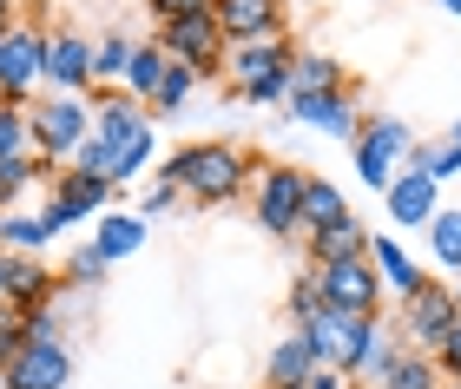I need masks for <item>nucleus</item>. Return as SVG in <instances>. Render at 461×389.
Wrapping results in <instances>:
<instances>
[{
    "instance_id": "obj_46",
    "label": "nucleus",
    "mask_w": 461,
    "mask_h": 389,
    "mask_svg": "<svg viewBox=\"0 0 461 389\" xmlns=\"http://www.w3.org/2000/svg\"><path fill=\"white\" fill-rule=\"evenodd\" d=\"M442 7H448V14H455V20H461V0H442Z\"/></svg>"
},
{
    "instance_id": "obj_30",
    "label": "nucleus",
    "mask_w": 461,
    "mask_h": 389,
    "mask_svg": "<svg viewBox=\"0 0 461 389\" xmlns=\"http://www.w3.org/2000/svg\"><path fill=\"white\" fill-rule=\"evenodd\" d=\"M113 264L99 258V244H73V258L59 264V291H99Z\"/></svg>"
},
{
    "instance_id": "obj_32",
    "label": "nucleus",
    "mask_w": 461,
    "mask_h": 389,
    "mask_svg": "<svg viewBox=\"0 0 461 389\" xmlns=\"http://www.w3.org/2000/svg\"><path fill=\"white\" fill-rule=\"evenodd\" d=\"M33 106V99H27ZM27 106H0V166L7 158H33V119H27Z\"/></svg>"
},
{
    "instance_id": "obj_48",
    "label": "nucleus",
    "mask_w": 461,
    "mask_h": 389,
    "mask_svg": "<svg viewBox=\"0 0 461 389\" xmlns=\"http://www.w3.org/2000/svg\"><path fill=\"white\" fill-rule=\"evenodd\" d=\"M442 389H461V383H442Z\"/></svg>"
},
{
    "instance_id": "obj_17",
    "label": "nucleus",
    "mask_w": 461,
    "mask_h": 389,
    "mask_svg": "<svg viewBox=\"0 0 461 389\" xmlns=\"http://www.w3.org/2000/svg\"><path fill=\"white\" fill-rule=\"evenodd\" d=\"M59 297V271L47 258H7V297H0V311H40V303Z\"/></svg>"
},
{
    "instance_id": "obj_27",
    "label": "nucleus",
    "mask_w": 461,
    "mask_h": 389,
    "mask_svg": "<svg viewBox=\"0 0 461 389\" xmlns=\"http://www.w3.org/2000/svg\"><path fill=\"white\" fill-rule=\"evenodd\" d=\"M429 251H435V271L461 277V204H442L429 218Z\"/></svg>"
},
{
    "instance_id": "obj_18",
    "label": "nucleus",
    "mask_w": 461,
    "mask_h": 389,
    "mask_svg": "<svg viewBox=\"0 0 461 389\" xmlns=\"http://www.w3.org/2000/svg\"><path fill=\"white\" fill-rule=\"evenodd\" d=\"M383 212H389V224H422L429 231V218L442 212V185H429L422 172H395V185L383 192Z\"/></svg>"
},
{
    "instance_id": "obj_25",
    "label": "nucleus",
    "mask_w": 461,
    "mask_h": 389,
    "mask_svg": "<svg viewBox=\"0 0 461 389\" xmlns=\"http://www.w3.org/2000/svg\"><path fill=\"white\" fill-rule=\"evenodd\" d=\"M337 86H349L343 59L317 53V47H297V59H290V99H297V93H337Z\"/></svg>"
},
{
    "instance_id": "obj_15",
    "label": "nucleus",
    "mask_w": 461,
    "mask_h": 389,
    "mask_svg": "<svg viewBox=\"0 0 461 389\" xmlns=\"http://www.w3.org/2000/svg\"><path fill=\"white\" fill-rule=\"evenodd\" d=\"M290 119H303L310 132H330V139H356V126H363L349 86H337V93H297V99H290Z\"/></svg>"
},
{
    "instance_id": "obj_20",
    "label": "nucleus",
    "mask_w": 461,
    "mask_h": 389,
    "mask_svg": "<svg viewBox=\"0 0 461 389\" xmlns=\"http://www.w3.org/2000/svg\"><path fill=\"white\" fill-rule=\"evenodd\" d=\"M145 231H152V218H139V212H99L93 218V244H99V258H106V264L139 258L145 251Z\"/></svg>"
},
{
    "instance_id": "obj_14",
    "label": "nucleus",
    "mask_w": 461,
    "mask_h": 389,
    "mask_svg": "<svg viewBox=\"0 0 461 389\" xmlns=\"http://www.w3.org/2000/svg\"><path fill=\"white\" fill-rule=\"evenodd\" d=\"M47 86L53 93H86L93 86V40L86 33H73V27L47 33Z\"/></svg>"
},
{
    "instance_id": "obj_41",
    "label": "nucleus",
    "mask_w": 461,
    "mask_h": 389,
    "mask_svg": "<svg viewBox=\"0 0 461 389\" xmlns=\"http://www.w3.org/2000/svg\"><path fill=\"white\" fill-rule=\"evenodd\" d=\"M435 363H442V383H461V323L448 330V343L435 350Z\"/></svg>"
},
{
    "instance_id": "obj_42",
    "label": "nucleus",
    "mask_w": 461,
    "mask_h": 389,
    "mask_svg": "<svg viewBox=\"0 0 461 389\" xmlns=\"http://www.w3.org/2000/svg\"><path fill=\"white\" fill-rule=\"evenodd\" d=\"M172 204H178V192H172V185H152V192H145V204H139V218H165Z\"/></svg>"
},
{
    "instance_id": "obj_11",
    "label": "nucleus",
    "mask_w": 461,
    "mask_h": 389,
    "mask_svg": "<svg viewBox=\"0 0 461 389\" xmlns=\"http://www.w3.org/2000/svg\"><path fill=\"white\" fill-rule=\"evenodd\" d=\"M67 383H73V343H27L0 370V389H67Z\"/></svg>"
},
{
    "instance_id": "obj_4",
    "label": "nucleus",
    "mask_w": 461,
    "mask_h": 389,
    "mask_svg": "<svg viewBox=\"0 0 461 389\" xmlns=\"http://www.w3.org/2000/svg\"><path fill=\"white\" fill-rule=\"evenodd\" d=\"M461 323V303H455V291L442 277H429L415 297H402V311H395V337L409 343V350H422V357H435L448 343V330Z\"/></svg>"
},
{
    "instance_id": "obj_12",
    "label": "nucleus",
    "mask_w": 461,
    "mask_h": 389,
    "mask_svg": "<svg viewBox=\"0 0 461 389\" xmlns=\"http://www.w3.org/2000/svg\"><path fill=\"white\" fill-rule=\"evenodd\" d=\"M113 204V185H99V178H79V172H53V198H47V218L59 224V238L73 231V224H93L99 212Z\"/></svg>"
},
{
    "instance_id": "obj_26",
    "label": "nucleus",
    "mask_w": 461,
    "mask_h": 389,
    "mask_svg": "<svg viewBox=\"0 0 461 389\" xmlns=\"http://www.w3.org/2000/svg\"><path fill=\"white\" fill-rule=\"evenodd\" d=\"M165 73H172V53H165L158 40H139V47H132V67H125V93H132L139 106H152V93H158Z\"/></svg>"
},
{
    "instance_id": "obj_49",
    "label": "nucleus",
    "mask_w": 461,
    "mask_h": 389,
    "mask_svg": "<svg viewBox=\"0 0 461 389\" xmlns=\"http://www.w3.org/2000/svg\"><path fill=\"white\" fill-rule=\"evenodd\" d=\"M0 370H7V363H0Z\"/></svg>"
},
{
    "instance_id": "obj_5",
    "label": "nucleus",
    "mask_w": 461,
    "mask_h": 389,
    "mask_svg": "<svg viewBox=\"0 0 461 389\" xmlns=\"http://www.w3.org/2000/svg\"><path fill=\"white\" fill-rule=\"evenodd\" d=\"M310 277H317L323 311H343V317H383V277L369 271V258L310 264Z\"/></svg>"
},
{
    "instance_id": "obj_33",
    "label": "nucleus",
    "mask_w": 461,
    "mask_h": 389,
    "mask_svg": "<svg viewBox=\"0 0 461 389\" xmlns=\"http://www.w3.org/2000/svg\"><path fill=\"white\" fill-rule=\"evenodd\" d=\"M409 172H422L429 185H448V178H461V146H448V139H442V146H415Z\"/></svg>"
},
{
    "instance_id": "obj_47",
    "label": "nucleus",
    "mask_w": 461,
    "mask_h": 389,
    "mask_svg": "<svg viewBox=\"0 0 461 389\" xmlns=\"http://www.w3.org/2000/svg\"><path fill=\"white\" fill-rule=\"evenodd\" d=\"M448 291H455V303H461V277H448Z\"/></svg>"
},
{
    "instance_id": "obj_22",
    "label": "nucleus",
    "mask_w": 461,
    "mask_h": 389,
    "mask_svg": "<svg viewBox=\"0 0 461 389\" xmlns=\"http://www.w3.org/2000/svg\"><path fill=\"white\" fill-rule=\"evenodd\" d=\"M402 350H409V343L402 337H395V323H383V317H375V330H369V343H363V357H356V389H383L389 383V370H395V363H402Z\"/></svg>"
},
{
    "instance_id": "obj_36",
    "label": "nucleus",
    "mask_w": 461,
    "mask_h": 389,
    "mask_svg": "<svg viewBox=\"0 0 461 389\" xmlns=\"http://www.w3.org/2000/svg\"><path fill=\"white\" fill-rule=\"evenodd\" d=\"M67 291H59L53 303H40V311H27V343H67Z\"/></svg>"
},
{
    "instance_id": "obj_37",
    "label": "nucleus",
    "mask_w": 461,
    "mask_h": 389,
    "mask_svg": "<svg viewBox=\"0 0 461 389\" xmlns=\"http://www.w3.org/2000/svg\"><path fill=\"white\" fill-rule=\"evenodd\" d=\"M152 146H158V139H152V126H145V132H132L125 146H113V152H119V192L132 185V178H139L145 166H152Z\"/></svg>"
},
{
    "instance_id": "obj_7",
    "label": "nucleus",
    "mask_w": 461,
    "mask_h": 389,
    "mask_svg": "<svg viewBox=\"0 0 461 389\" xmlns=\"http://www.w3.org/2000/svg\"><path fill=\"white\" fill-rule=\"evenodd\" d=\"M303 166H264L258 172V231L264 238H303Z\"/></svg>"
},
{
    "instance_id": "obj_38",
    "label": "nucleus",
    "mask_w": 461,
    "mask_h": 389,
    "mask_svg": "<svg viewBox=\"0 0 461 389\" xmlns=\"http://www.w3.org/2000/svg\"><path fill=\"white\" fill-rule=\"evenodd\" d=\"M317 311H323V297H317V277H310V271H297V277H290V323H310Z\"/></svg>"
},
{
    "instance_id": "obj_10",
    "label": "nucleus",
    "mask_w": 461,
    "mask_h": 389,
    "mask_svg": "<svg viewBox=\"0 0 461 389\" xmlns=\"http://www.w3.org/2000/svg\"><path fill=\"white\" fill-rule=\"evenodd\" d=\"M290 59H297L290 33L284 40H244V47L224 53V79H230V93H250V86H264V79H284Z\"/></svg>"
},
{
    "instance_id": "obj_13",
    "label": "nucleus",
    "mask_w": 461,
    "mask_h": 389,
    "mask_svg": "<svg viewBox=\"0 0 461 389\" xmlns=\"http://www.w3.org/2000/svg\"><path fill=\"white\" fill-rule=\"evenodd\" d=\"M212 20L230 47H244V40H284V0H212Z\"/></svg>"
},
{
    "instance_id": "obj_29",
    "label": "nucleus",
    "mask_w": 461,
    "mask_h": 389,
    "mask_svg": "<svg viewBox=\"0 0 461 389\" xmlns=\"http://www.w3.org/2000/svg\"><path fill=\"white\" fill-rule=\"evenodd\" d=\"M132 47H139V40H125V33H106V40H93V86H125Z\"/></svg>"
},
{
    "instance_id": "obj_8",
    "label": "nucleus",
    "mask_w": 461,
    "mask_h": 389,
    "mask_svg": "<svg viewBox=\"0 0 461 389\" xmlns=\"http://www.w3.org/2000/svg\"><path fill=\"white\" fill-rule=\"evenodd\" d=\"M158 47L172 53L178 67H192L198 79H218V73H224L230 40L218 33V20H212V14H192V20H165V27H158Z\"/></svg>"
},
{
    "instance_id": "obj_9",
    "label": "nucleus",
    "mask_w": 461,
    "mask_h": 389,
    "mask_svg": "<svg viewBox=\"0 0 461 389\" xmlns=\"http://www.w3.org/2000/svg\"><path fill=\"white\" fill-rule=\"evenodd\" d=\"M310 337V350H317L323 370H356V357H363V343L375 330V317H343V311H317L310 323H297Z\"/></svg>"
},
{
    "instance_id": "obj_1",
    "label": "nucleus",
    "mask_w": 461,
    "mask_h": 389,
    "mask_svg": "<svg viewBox=\"0 0 461 389\" xmlns=\"http://www.w3.org/2000/svg\"><path fill=\"white\" fill-rule=\"evenodd\" d=\"M244 178H250V152L230 146V139H192V146H178L158 166V185H172L178 198L204 204V212H212V204H230L244 192Z\"/></svg>"
},
{
    "instance_id": "obj_43",
    "label": "nucleus",
    "mask_w": 461,
    "mask_h": 389,
    "mask_svg": "<svg viewBox=\"0 0 461 389\" xmlns=\"http://www.w3.org/2000/svg\"><path fill=\"white\" fill-rule=\"evenodd\" d=\"M303 389H356V376H349V370H317Z\"/></svg>"
},
{
    "instance_id": "obj_21",
    "label": "nucleus",
    "mask_w": 461,
    "mask_h": 389,
    "mask_svg": "<svg viewBox=\"0 0 461 389\" xmlns=\"http://www.w3.org/2000/svg\"><path fill=\"white\" fill-rule=\"evenodd\" d=\"M303 251L310 264H343V258H369V231H363V218H337V224H323V231H303Z\"/></svg>"
},
{
    "instance_id": "obj_16",
    "label": "nucleus",
    "mask_w": 461,
    "mask_h": 389,
    "mask_svg": "<svg viewBox=\"0 0 461 389\" xmlns=\"http://www.w3.org/2000/svg\"><path fill=\"white\" fill-rule=\"evenodd\" d=\"M86 99H93V139H106V146H125L132 132L152 126V113H145L125 86H99V93H86Z\"/></svg>"
},
{
    "instance_id": "obj_6",
    "label": "nucleus",
    "mask_w": 461,
    "mask_h": 389,
    "mask_svg": "<svg viewBox=\"0 0 461 389\" xmlns=\"http://www.w3.org/2000/svg\"><path fill=\"white\" fill-rule=\"evenodd\" d=\"M47 86V33L33 20L0 40V106H27V99Z\"/></svg>"
},
{
    "instance_id": "obj_44",
    "label": "nucleus",
    "mask_w": 461,
    "mask_h": 389,
    "mask_svg": "<svg viewBox=\"0 0 461 389\" xmlns=\"http://www.w3.org/2000/svg\"><path fill=\"white\" fill-rule=\"evenodd\" d=\"M448 146H461V113L448 119Z\"/></svg>"
},
{
    "instance_id": "obj_2",
    "label": "nucleus",
    "mask_w": 461,
    "mask_h": 389,
    "mask_svg": "<svg viewBox=\"0 0 461 389\" xmlns=\"http://www.w3.org/2000/svg\"><path fill=\"white\" fill-rule=\"evenodd\" d=\"M422 146L402 119H389V113H363V126H356V139H349V158H356V178L383 198L389 185H395V172L409 166V152Z\"/></svg>"
},
{
    "instance_id": "obj_35",
    "label": "nucleus",
    "mask_w": 461,
    "mask_h": 389,
    "mask_svg": "<svg viewBox=\"0 0 461 389\" xmlns=\"http://www.w3.org/2000/svg\"><path fill=\"white\" fill-rule=\"evenodd\" d=\"M192 93H198V73H192V67H178V59H172V73L158 79V93H152V106H145V113H178V106H185Z\"/></svg>"
},
{
    "instance_id": "obj_39",
    "label": "nucleus",
    "mask_w": 461,
    "mask_h": 389,
    "mask_svg": "<svg viewBox=\"0 0 461 389\" xmlns=\"http://www.w3.org/2000/svg\"><path fill=\"white\" fill-rule=\"evenodd\" d=\"M20 350H27V317H20V311H0V363H14Z\"/></svg>"
},
{
    "instance_id": "obj_19",
    "label": "nucleus",
    "mask_w": 461,
    "mask_h": 389,
    "mask_svg": "<svg viewBox=\"0 0 461 389\" xmlns=\"http://www.w3.org/2000/svg\"><path fill=\"white\" fill-rule=\"evenodd\" d=\"M317 370H323V363H317V350H310V337H303V330H290L277 350L264 357V389H303Z\"/></svg>"
},
{
    "instance_id": "obj_28",
    "label": "nucleus",
    "mask_w": 461,
    "mask_h": 389,
    "mask_svg": "<svg viewBox=\"0 0 461 389\" xmlns=\"http://www.w3.org/2000/svg\"><path fill=\"white\" fill-rule=\"evenodd\" d=\"M337 218H349V198L330 185V178L310 172L303 178V231H323V224H337Z\"/></svg>"
},
{
    "instance_id": "obj_24",
    "label": "nucleus",
    "mask_w": 461,
    "mask_h": 389,
    "mask_svg": "<svg viewBox=\"0 0 461 389\" xmlns=\"http://www.w3.org/2000/svg\"><path fill=\"white\" fill-rule=\"evenodd\" d=\"M369 271L383 277V291H395V303L429 284V271H415V258L402 251V244H389V238H369Z\"/></svg>"
},
{
    "instance_id": "obj_40",
    "label": "nucleus",
    "mask_w": 461,
    "mask_h": 389,
    "mask_svg": "<svg viewBox=\"0 0 461 389\" xmlns=\"http://www.w3.org/2000/svg\"><path fill=\"white\" fill-rule=\"evenodd\" d=\"M145 14H152L158 27H165V20H192V14H212V0H145Z\"/></svg>"
},
{
    "instance_id": "obj_31",
    "label": "nucleus",
    "mask_w": 461,
    "mask_h": 389,
    "mask_svg": "<svg viewBox=\"0 0 461 389\" xmlns=\"http://www.w3.org/2000/svg\"><path fill=\"white\" fill-rule=\"evenodd\" d=\"M67 172H79V178H99V185H113L119 192V152L106 146V139H86L73 158H67Z\"/></svg>"
},
{
    "instance_id": "obj_50",
    "label": "nucleus",
    "mask_w": 461,
    "mask_h": 389,
    "mask_svg": "<svg viewBox=\"0 0 461 389\" xmlns=\"http://www.w3.org/2000/svg\"><path fill=\"white\" fill-rule=\"evenodd\" d=\"M0 218H7V212H0Z\"/></svg>"
},
{
    "instance_id": "obj_45",
    "label": "nucleus",
    "mask_w": 461,
    "mask_h": 389,
    "mask_svg": "<svg viewBox=\"0 0 461 389\" xmlns=\"http://www.w3.org/2000/svg\"><path fill=\"white\" fill-rule=\"evenodd\" d=\"M0 297H7V251H0Z\"/></svg>"
},
{
    "instance_id": "obj_23",
    "label": "nucleus",
    "mask_w": 461,
    "mask_h": 389,
    "mask_svg": "<svg viewBox=\"0 0 461 389\" xmlns=\"http://www.w3.org/2000/svg\"><path fill=\"white\" fill-rule=\"evenodd\" d=\"M53 238H59V224L47 218V204H40V212H7L0 218V251L7 258H40Z\"/></svg>"
},
{
    "instance_id": "obj_34",
    "label": "nucleus",
    "mask_w": 461,
    "mask_h": 389,
    "mask_svg": "<svg viewBox=\"0 0 461 389\" xmlns=\"http://www.w3.org/2000/svg\"><path fill=\"white\" fill-rule=\"evenodd\" d=\"M383 389H442V363L422 357V350H402V363L389 370V383H383Z\"/></svg>"
},
{
    "instance_id": "obj_3",
    "label": "nucleus",
    "mask_w": 461,
    "mask_h": 389,
    "mask_svg": "<svg viewBox=\"0 0 461 389\" xmlns=\"http://www.w3.org/2000/svg\"><path fill=\"white\" fill-rule=\"evenodd\" d=\"M27 119H33V158H47V166H67L93 139V99L86 93H47L27 106Z\"/></svg>"
}]
</instances>
